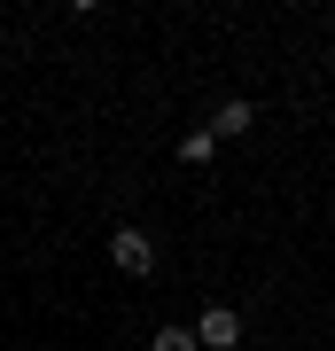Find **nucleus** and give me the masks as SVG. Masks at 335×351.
<instances>
[{
    "instance_id": "obj_1",
    "label": "nucleus",
    "mask_w": 335,
    "mask_h": 351,
    "mask_svg": "<svg viewBox=\"0 0 335 351\" xmlns=\"http://www.w3.org/2000/svg\"><path fill=\"white\" fill-rule=\"evenodd\" d=\"M110 265H117L125 281H149V274H156V242H149V226H117V234H110Z\"/></svg>"
},
{
    "instance_id": "obj_2",
    "label": "nucleus",
    "mask_w": 335,
    "mask_h": 351,
    "mask_svg": "<svg viewBox=\"0 0 335 351\" xmlns=\"http://www.w3.org/2000/svg\"><path fill=\"white\" fill-rule=\"evenodd\" d=\"M195 343L203 351H234L242 343V313H234V304H203V313H195Z\"/></svg>"
},
{
    "instance_id": "obj_3",
    "label": "nucleus",
    "mask_w": 335,
    "mask_h": 351,
    "mask_svg": "<svg viewBox=\"0 0 335 351\" xmlns=\"http://www.w3.org/2000/svg\"><path fill=\"white\" fill-rule=\"evenodd\" d=\"M249 125H258V101H242V94H226V101H219V117H211V125H203V133H211V141H242Z\"/></svg>"
},
{
    "instance_id": "obj_4",
    "label": "nucleus",
    "mask_w": 335,
    "mask_h": 351,
    "mask_svg": "<svg viewBox=\"0 0 335 351\" xmlns=\"http://www.w3.org/2000/svg\"><path fill=\"white\" fill-rule=\"evenodd\" d=\"M149 351H203V343H195V328H187V320H164Z\"/></svg>"
},
{
    "instance_id": "obj_5",
    "label": "nucleus",
    "mask_w": 335,
    "mask_h": 351,
    "mask_svg": "<svg viewBox=\"0 0 335 351\" xmlns=\"http://www.w3.org/2000/svg\"><path fill=\"white\" fill-rule=\"evenodd\" d=\"M211 156H219V141H211V133H179V164H195V172H203Z\"/></svg>"
}]
</instances>
